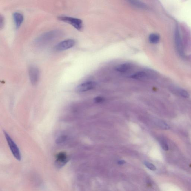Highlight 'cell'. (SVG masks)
Wrapping results in <instances>:
<instances>
[{
	"label": "cell",
	"mask_w": 191,
	"mask_h": 191,
	"mask_svg": "<svg viewBox=\"0 0 191 191\" xmlns=\"http://www.w3.org/2000/svg\"><path fill=\"white\" fill-rule=\"evenodd\" d=\"M63 34V32L61 30H52L42 34L36 38L34 43L36 46H44L62 37Z\"/></svg>",
	"instance_id": "1"
},
{
	"label": "cell",
	"mask_w": 191,
	"mask_h": 191,
	"mask_svg": "<svg viewBox=\"0 0 191 191\" xmlns=\"http://www.w3.org/2000/svg\"><path fill=\"white\" fill-rule=\"evenodd\" d=\"M4 134L9 148L14 157L18 161H20L21 159V155L19 147L6 132L4 131Z\"/></svg>",
	"instance_id": "2"
},
{
	"label": "cell",
	"mask_w": 191,
	"mask_h": 191,
	"mask_svg": "<svg viewBox=\"0 0 191 191\" xmlns=\"http://www.w3.org/2000/svg\"><path fill=\"white\" fill-rule=\"evenodd\" d=\"M58 19L61 21L71 25L78 30H81L82 29L83 23L81 19L67 16H59L58 17Z\"/></svg>",
	"instance_id": "3"
},
{
	"label": "cell",
	"mask_w": 191,
	"mask_h": 191,
	"mask_svg": "<svg viewBox=\"0 0 191 191\" xmlns=\"http://www.w3.org/2000/svg\"><path fill=\"white\" fill-rule=\"evenodd\" d=\"M75 44V41L72 39L64 40L57 44L54 47V50L57 52L64 51L72 48Z\"/></svg>",
	"instance_id": "4"
},
{
	"label": "cell",
	"mask_w": 191,
	"mask_h": 191,
	"mask_svg": "<svg viewBox=\"0 0 191 191\" xmlns=\"http://www.w3.org/2000/svg\"><path fill=\"white\" fill-rule=\"evenodd\" d=\"M30 81L32 85H36L38 82L40 77V71L36 66H30L28 69Z\"/></svg>",
	"instance_id": "5"
},
{
	"label": "cell",
	"mask_w": 191,
	"mask_h": 191,
	"mask_svg": "<svg viewBox=\"0 0 191 191\" xmlns=\"http://www.w3.org/2000/svg\"><path fill=\"white\" fill-rule=\"evenodd\" d=\"M97 83L93 81H88L79 84L76 88L77 92L82 93L94 89L97 86Z\"/></svg>",
	"instance_id": "6"
},
{
	"label": "cell",
	"mask_w": 191,
	"mask_h": 191,
	"mask_svg": "<svg viewBox=\"0 0 191 191\" xmlns=\"http://www.w3.org/2000/svg\"><path fill=\"white\" fill-rule=\"evenodd\" d=\"M68 160V157L66 153L63 152H59L56 157V166L57 167L60 168L63 167L67 163Z\"/></svg>",
	"instance_id": "7"
},
{
	"label": "cell",
	"mask_w": 191,
	"mask_h": 191,
	"mask_svg": "<svg viewBox=\"0 0 191 191\" xmlns=\"http://www.w3.org/2000/svg\"><path fill=\"white\" fill-rule=\"evenodd\" d=\"M175 44L177 48L178 51L181 56H184V50H183L181 37L180 33V31L178 27H177L175 30Z\"/></svg>",
	"instance_id": "8"
},
{
	"label": "cell",
	"mask_w": 191,
	"mask_h": 191,
	"mask_svg": "<svg viewBox=\"0 0 191 191\" xmlns=\"http://www.w3.org/2000/svg\"><path fill=\"white\" fill-rule=\"evenodd\" d=\"M13 19L15 28L18 29L24 21V16L20 12H15L13 14Z\"/></svg>",
	"instance_id": "9"
},
{
	"label": "cell",
	"mask_w": 191,
	"mask_h": 191,
	"mask_svg": "<svg viewBox=\"0 0 191 191\" xmlns=\"http://www.w3.org/2000/svg\"><path fill=\"white\" fill-rule=\"evenodd\" d=\"M132 66V64L130 63H122L117 66L115 67V70L117 72L124 73L131 69Z\"/></svg>",
	"instance_id": "10"
},
{
	"label": "cell",
	"mask_w": 191,
	"mask_h": 191,
	"mask_svg": "<svg viewBox=\"0 0 191 191\" xmlns=\"http://www.w3.org/2000/svg\"><path fill=\"white\" fill-rule=\"evenodd\" d=\"M148 74L147 72L144 71H139L132 74L131 78L137 80H143L147 78Z\"/></svg>",
	"instance_id": "11"
},
{
	"label": "cell",
	"mask_w": 191,
	"mask_h": 191,
	"mask_svg": "<svg viewBox=\"0 0 191 191\" xmlns=\"http://www.w3.org/2000/svg\"><path fill=\"white\" fill-rule=\"evenodd\" d=\"M128 2H129L130 4L138 8L141 9L147 8V6L141 1H137V0H130V1H128Z\"/></svg>",
	"instance_id": "12"
},
{
	"label": "cell",
	"mask_w": 191,
	"mask_h": 191,
	"mask_svg": "<svg viewBox=\"0 0 191 191\" xmlns=\"http://www.w3.org/2000/svg\"><path fill=\"white\" fill-rule=\"evenodd\" d=\"M160 37L159 35L156 33H152L149 36V41L151 43L156 44L159 43Z\"/></svg>",
	"instance_id": "13"
},
{
	"label": "cell",
	"mask_w": 191,
	"mask_h": 191,
	"mask_svg": "<svg viewBox=\"0 0 191 191\" xmlns=\"http://www.w3.org/2000/svg\"><path fill=\"white\" fill-rule=\"evenodd\" d=\"M145 165L147 168H148L149 170H152V171H155L156 170V168L155 166L153 165L152 163H150V162L145 161Z\"/></svg>",
	"instance_id": "14"
},
{
	"label": "cell",
	"mask_w": 191,
	"mask_h": 191,
	"mask_svg": "<svg viewBox=\"0 0 191 191\" xmlns=\"http://www.w3.org/2000/svg\"><path fill=\"white\" fill-rule=\"evenodd\" d=\"M178 93L182 97H189V94L188 92L184 90L179 89L178 90Z\"/></svg>",
	"instance_id": "15"
},
{
	"label": "cell",
	"mask_w": 191,
	"mask_h": 191,
	"mask_svg": "<svg viewBox=\"0 0 191 191\" xmlns=\"http://www.w3.org/2000/svg\"><path fill=\"white\" fill-rule=\"evenodd\" d=\"M160 145L161 146L163 150L167 151L168 150L169 147L167 143L164 140H161L160 141Z\"/></svg>",
	"instance_id": "16"
},
{
	"label": "cell",
	"mask_w": 191,
	"mask_h": 191,
	"mask_svg": "<svg viewBox=\"0 0 191 191\" xmlns=\"http://www.w3.org/2000/svg\"><path fill=\"white\" fill-rule=\"evenodd\" d=\"M158 124H159V126L161 128H163V129L168 130L169 128V126L168 125L167 123H166L164 122L160 121L159 122V123H158Z\"/></svg>",
	"instance_id": "17"
},
{
	"label": "cell",
	"mask_w": 191,
	"mask_h": 191,
	"mask_svg": "<svg viewBox=\"0 0 191 191\" xmlns=\"http://www.w3.org/2000/svg\"><path fill=\"white\" fill-rule=\"evenodd\" d=\"M104 100L105 99L103 97H97L94 99V102L97 103H99L102 102L104 101Z\"/></svg>",
	"instance_id": "18"
},
{
	"label": "cell",
	"mask_w": 191,
	"mask_h": 191,
	"mask_svg": "<svg viewBox=\"0 0 191 191\" xmlns=\"http://www.w3.org/2000/svg\"><path fill=\"white\" fill-rule=\"evenodd\" d=\"M66 139V136H61L60 137L58 138L57 139V143H61L63 142Z\"/></svg>",
	"instance_id": "19"
},
{
	"label": "cell",
	"mask_w": 191,
	"mask_h": 191,
	"mask_svg": "<svg viewBox=\"0 0 191 191\" xmlns=\"http://www.w3.org/2000/svg\"><path fill=\"white\" fill-rule=\"evenodd\" d=\"M0 27H1V29H2V27L3 26L4 24V18L2 15L1 16V19H0Z\"/></svg>",
	"instance_id": "20"
},
{
	"label": "cell",
	"mask_w": 191,
	"mask_h": 191,
	"mask_svg": "<svg viewBox=\"0 0 191 191\" xmlns=\"http://www.w3.org/2000/svg\"><path fill=\"white\" fill-rule=\"evenodd\" d=\"M126 162L124 160H120L118 162V163L119 165H121L125 164Z\"/></svg>",
	"instance_id": "21"
}]
</instances>
